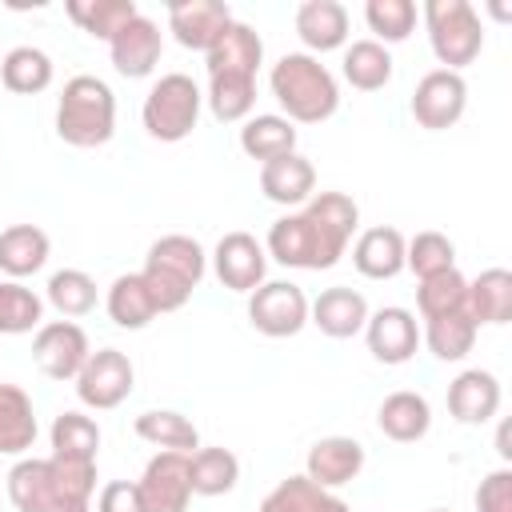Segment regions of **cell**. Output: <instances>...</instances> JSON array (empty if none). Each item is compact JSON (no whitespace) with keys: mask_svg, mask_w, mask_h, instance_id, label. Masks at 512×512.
<instances>
[{"mask_svg":"<svg viewBox=\"0 0 512 512\" xmlns=\"http://www.w3.org/2000/svg\"><path fill=\"white\" fill-rule=\"evenodd\" d=\"M356 224H360V208L352 196L316 192L300 212H288L268 228L264 252L284 268L320 272L344 256Z\"/></svg>","mask_w":512,"mask_h":512,"instance_id":"1","label":"cell"},{"mask_svg":"<svg viewBox=\"0 0 512 512\" xmlns=\"http://www.w3.org/2000/svg\"><path fill=\"white\" fill-rule=\"evenodd\" d=\"M268 84L292 124H320L340 108V84L312 52H284L272 64Z\"/></svg>","mask_w":512,"mask_h":512,"instance_id":"2","label":"cell"},{"mask_svg":"<svg viewBox=\"0 0 512 512\" xmlns=\"http://www.w3.org/2000/svg\"><path fill=\"white\" fill-rule=\"evenodd\" d=\"M204 268H208V256L204 248L192 240V236H160L152 248H148V260L140 268L148 292H152V304L156 312H176L188 304L192 288L204 280Z\"/></svg>","mask_w":512,"mask_h":512,"instance_id":"3","label":"cell"},{"mask_svg":"<svg viewBox=\"0 0 512 512\" xmlns=\"http://www.w3.org/2000/svg\"><path fill=\"white\" fill-rule=\"evenodd\" d=\"M116 132V96L100 76H72L56 104V136L72 148H100Z\"/></svg>","mask_w":512,"mask_h":512,"instance_id":"4","label":"cell"},{"mask_svg":"<svg viewBox=\"0 0 512 512\" xmlns=\"http://www.w3.org/2000/svg\"><path fill=\"white\" fill-rule=\"evenodd\" d=\"M424 28L436 60L448 72L468 68L484 48V24L468 0H428L424 4Z\"/></svg>","mask_w":512,"mask_h":512,"instance_id":"5","label":"cell"},{"mask_svg":"<svg viewBox=\"0 0 512 512\" xmlns=\"http://www.w3.org/2000/svg\"><path fill=\"white\" fill-rule=\"evenodd\" d=\"M200 104H204V96H200L196 80L184 76V72H168V76H160V80L152 84V92L144 96L140 116H144V128H148L152 140L176 144V140H184V136L196 128Z\"/></svg>","mask_w":512,"mask_h":512,"instance_id":"6","label":"cell"},{"mask_svg":"<svg viewBox=\"0 0 512 512\" xmlns=\"http://www.w3.org/2000/svg\"><path fill=\"white\" fill-rule=\"evenodd\" d=\"M248 320L272 340L296 336L308 324V296L292 280H264L256 292H248Z\"/></svg>","mask_w":512,"mask_h":512,"instance_id":"7","label":"cell"},{"mask_svg":"<svg viewBox=\"0 0 512 512\" xmlns=\"http://www.w3.org/2000/svg\"><path fill=\"white\" fill-rule=\"evenodd\" d=\"M132 384H136L132 360L120 348H100L84 360V368L76 376V396H80V404H88L96 412H108V408H120L132 396Z\"/></svg>","mask_w":512,"mask_h":512,"instance_id":"8","label":"cell"},{"mask_svg":"<svg viewBox=\"0 0 512 512\" xmlns=\"http://www.w3.org/2000/svg\"><path fill=\"white\" fill-rule=\"evenodd\" d=\"M92 356V344H88V332L72 320H48L36 328V340H32V360L44 376L52 380H76L84 360Z\"/></svg>","mask_w":512,"mask_h":512,"instance_id":"9","label":"cell"},{"mask_svg":"<svg viewBox=\"0 0 512 512\" xmlns=\"http://www.w3.org/2000/svg\"><path fill=\"white\" fill-rule=\"evenodd\" d=\"M144 512H188L192 504V476L184 452H156L136 480Z\"/></svg>","mask_w":512,"mask_h":512,"instance_id":"10","label":"cell"},{"mask_svg":"<svg viewBox=\"0 0 512 512\" xmlns=\"http://www.w3.org/2000/svg\"><path fill=\"white\" fill-rule=\"evenodd\" d=\"M464 104H468V84L460 72H448V68H432L428 76H420L412 92V116L428 132L452 128L464 116Z\"/></svg>","mask_w":512,"mask_h":512,"instance_id":"11","label":"cell"},{"mask_svg":"<svg viewBox=\"0 0 512 512\" xmlns=\"http://www.w3.org/2000/svg\"><path fill=\"white\" fill-rule=\"evenodd\" d=\"M216 280L232 292H256L268 272V252L252 232H224L212 252Z\"/></svg>","mask_w":512,"mask_h":512,"instance_id":"12","label":"cell"},{"mask_svg":"<svg viewBox=\"0 0 512 512\" xmlns=\"http://www.w3.org/2000/svg\"><path fill=\"white\" fill-rule=\"evenodd\" d=\"M364 340H368V352L380 364H408L416 356V348H420V324H416V316L408 308L388 304V308L368 312Z\"/></svg>","mask_w":512,"mask_h":512,"instance_id":"13","label":"cell"},{"mask_svg":"<svg viewBox=\"0 0 512 512\" xmlns=\"http://www.w3.org/2000/svg\"><path fill=\"white\" fill-rule=\"evenodd\" d=\"M108 52H112V68L128 80H140L148 76L156 64H160V52H164V36H160V24L148 20L144 12H136L112 40H108Z\"/></svg>","mask_w":512,"mask_h":512,"instance_id":"14","label":"cell"},{"mask_svg":"<svg viewBox=\"0 0 512 512\" xmlns=\"http://www.w3.org/2000/svg\"><path fill=\"white\" fill-rule=\"evenodd\" d=\"M232 24V8L220 0H176L168 4V32L192 52H208Z\"/></svg>","mask_w":512,"mask_h":512,"instance_id":"15","label":"cell"},{"mask_svg":"<svg viewBox=\"0 0 512 512\" xmlns=\"http://www.w3.org/2000/svg\"><path fill=\"white\" fill-rule=\"evenodd\" d=\"M360 468H364V444L352 436H324L304 456V476L328 492L352 484L360 476Z\"/></svg>","mask_w":512,"mask_h":512,"instance_id":"16","label":"cell"},{"mask_svg":"<svg viewBox=\"0 0 512 512\" xmlns=\"http://www.w3.org/2000/svg\"><path fill=\"white\" fill-rule=\"evenodd\" d=\"M260 60H264V40L256 36V28H248L240 20H232L220 32V40L204 52L208 76H256Z\"/></svg>","mask_w":512,"mask_h":512,"instance_id":"17","label":"cell"},{"mask_svg":"<svg viewBox=\"0 0 512 512\" xmlns=\"http://www.w3.org/2000/svg\"><path fill=\"white\" fill-rule=\"evenodd\" d=\"M308 320H312L324 336L348 340V336L364 332V324H368V300H364L356 288L336 284V288H324V292L308 304Z\"/></svg>","mask_w":512,"mask_h":512,"instance_id":"18","label":"cell"},{"mask_svg":"<svg viewBox=\"0 0 512 512\" xmlns=\"http://www.w3.org/2000/svg\"><path fill=\"white\" fill-rule=\"evenodd\" d=\"M260 192L272 204H284V208L308 204L316 196V168H312V160L300 156V152H288L280 160L260 164Z\"/></svg>","mask_w":512,"mask_h":512,"instance_id":"19","label":"cell"},{"mask_svg":"<svg viewBox=\"0 0 512 512\" xmlns=\"http://www.w3.org/2000/svg\"><path fill=\"white\" fill-rule=\"evenodd\" d=\"M448 412L460 424H488L500 412V380L484 368H468L448 384Z\"/></svg>","mask_w":512,"mask_h":512,"instance_id":"20","label":"cell"},{"mask_svg":"<svg viewBox=\"0 0 512 512\" xmlns=\"http://www.w3.org/2000/svg\"><path fill=\"white\" fill-rule=\"evenodd\" d=\"M404 232L392 224H376L368 232H360L356 248H352V264L360 276L368 280H392L396 272H404Z\"/></svg>","mask_w":512,"mask_h":512,"instance_id":"21","label":"cell"},{"mask_svg":"<svg viewBox=\"0 0 512 512\" xmlns=\"http://www.w3.org/2000/svg\"><path fill=\"white\" fill-rule=\"evenodd\" d=\"M296 36L312 52L344 48V40H348V8L340 0H304L296 8Z\"/></svg>","mask_w":512,"mask_h":512,"instance_id":"22","label":"cell"},{"mask_svg":"<svg viewBox=\"0 0 512 512\" xmlns=\"http://www.w3.org/2000/svg\"><path fill=\"white\" fill-rule=\"evenodd\" d=\"M48 252H52V240L36 224H12L0 232V272L8 280H24L40 272L48 264Z\"/></svg>","mask_w":512,"mask_h":512,"instance_id":"23","label":"cell"},{"mask_svg":"<svg viewBox=\"0 0 512 512\" xmlns=\"http://www.w3.org/2000/svg\"><path fill=\"white\" fill-rule=\"evenodd\" d=\"M376 424H380V432H384L388 440L412 444V440L428 436V428H432V408H428V400H424L420 392L400 388V392L384 396V404H380V412H376Z\"/></svg>","mask_w":512,"mask_h":512,"instance_id":"24","label":"cell"},{"mask_svg":"<svg viewBox=\"0 0 512 512\" xmlns=\"http://www.w3.org/2000/svg\"><path fill=\"white\" fill-rule=\"evenodd\" d=\"M8 500L16 504V512H48L60 504L56 496V480H52V464L48 460H16L8 472Z\"/></svg>","mask_w":512,"mask_h":512,"instance_id":"25","label":"cell"},{"mask_svg":"<svg viewBox=\"0 0 512 512\" xmlns=\"http://www.w3.org/2000/svg\"><path fill=\"white\" fill-rule=\"evenodd\" d=\"M468 316L476 324L512 320V272L508 268H484L476 280H468Z\"/></svg>","mask_w":512,"mask_h":512,"instance_id":"26","label":"cell"},{"mask_svg":"<svg viewBox=\"0 0 512 512\" xmlns=\"http://www.w3.org/2000/svg\"><path fill=\"white\" fill-rule=\"evenodd\" d=\"M36 444V412L24 388L0 384V452L24 456Z\"/></svg>","mask_w":512,"mask_h":512,"instance_id":"27","label":"cell"},{"mask_svg":"<svg viewBox=\"0 0 512 512\" xmlns=\"http://www.w3.org/2000/svg\"><path fill=\"white\" fill-rule=\"evenodd\" d=\"M260 512H352V508L336 492L312 484L308 476H288L260 500Z\"/></svg>","mask_w":512,"mask_h":512,"instance_id":"28","label":"cell"},{"mask_svg":"<svg viewBox=\"0 0 512 512\" xmlns=\"http://www.w3.org/2000/svg\"><path fill=\"white\" fill-rule=\"evenodd\" d=\"M108 316H112L116 328H128V332H140V328H148L160 316L140 272H128V276L112 280V288H108Z\"/></svg>","mask_w":512,"mask_h":512,"instance_id":"29","label":"cell"},{"mask_svg":"<svg viewBox=\"0 0 512 512\" xmlns=\"http://www.w3.org/2000/svg\"><path fill=\"white\" fill-rule=\"evenodd\" d=\"M136 436L156 444L160 452H184L192 456L200 448V432L196 424L184 416V412H172V408H152V412H140L136 416Z\"/></svg>","mask_w":512,"mask_h":512,"instance_id":"30","label":"cell"},{"mask_svg":"<svg viewBox=\"0 0 512 512\" xmlns=\"http://www.w3.org/2000/svg\"><path fill=\"white\" fill-rule=\"evenodd\" d=\"M240 148H244L252 160H260V164L280 160V156L296 152V128H292V120H284V116H276V112L248 116L244 128H240Z\"/></svg>","mask_w":512,"mask_h":512,"instance_id":"31","label":"cell"},{"mask_svg":"<svg viewBox=\"0 0 512 512\" xmlns=\"http://www.w3.org/2000/svg\"><path fill=\"white\" fill-rule=\"evenodd\" d=\"M188 476H192V496H224L240 480V460L228 448H196L188 456Z\"/></svg>","mask_w":512,"mask_h":512,"instance_id":"32","label":"cell"},{"mask_svg":"<svg viewBox=\"0 0 512 512\" xmlns=\"http://www.w3.org/2000/svg\"><path fill=\"white\" fill-rule=\"evenodd\" d=\"M0 84L16 96H36L52 84V60L48 52L32 48V44H20L12 48L4 60H0Z\"/></svg>","mask_w":512,"mask_h":512,"instance_id":"33","label":"cell"},{"mask_svg":"<svg viewBox=\"0 0 512 512\" xmlns=\"http://www.w3.org/2000/svg\"><path fill=\"white\" fill-rule=\"evenodd\" d=\"M344 80L360 92H380L392 80V56L376 40H352L344 48Z\"/></svg>","mask_w":512,"mask_h":512,"instance_id":"34","label":"cell"},{"mask_svg":"<svg viewBox=\"0 0 512 512\" xmlns=\"http://www.w3.org/2000/svg\"><path fill=\"white\" fill-rule=\"evenodd\" d=\"M480 324L468 312H448V316H432L424 320V344L432 348L436 360H464L476 344Z\"/></svg>","mask_w":512,"mask_h":512,"instance_id":"35","label":"cell"},{"mask_svg":"<svg viewBox=\"0 0 512 512\" xmlns=\"http://www.w3.org/2000/svg\"><path fill=\"white\" fill-rule=\"evenodd\" d=\"M64 8L72 16V24L96 40H112L140 12L132 0H68Z\"/></svg>","mask_w":512,"mask_h":512,"instance_id":"36","label":"cell"},{"mask_svg":"<svg viewBox=\"0 0 512 512\" xmlns=\"http://www.w3.org/2000/svg\"><path fill=\"white\" fill-rule=\"evenodd\" d=\"M416 308H420L424 320L448 316V312H468V280H464L456 268L420 280V288H416Z\"/></svg>","mask_w":512,"mask_h":512,"instance_id":"37","label":"cell"},{"mask_svg":"<svg viewBox=\"0 0 512 512\" xmlns=\"http://www.w3.org/2000/svg\"><path fill=\"white\" fill-rule=\"evenodd\" d=\"M44 324V300L20 280H0V336H20Z\"/></svg>","mask_w":512,"mask_h":512,"instance_id":"38","label":"cell"},{"mask_svg":"<svg viewBox=\"0 0 512 512\" xmlns=\"http://www.w3.org/2000/svg\"><path fill=\"white\" fill-rule=\"evenodd\" d=\"M208 108L216 120L236 124L248 120L252 104H256V76H208Z\"/></svg>","mask_w":512,"mask_h":512,"instance_id":"39","label":"cell"},{"mask_svg":"<svg viewBox=\"0 0 512 512\" xmlns=\"http://www.w3.org/2000/svg\"><path fill=\"white\" fill-rule=\"evenodd\" d=\"M48 304L60 316H88L96 308V280L80 268H60L48 276Z\"/></svg>","mask_w":512,"mask_h":512,"instance_id":"40","label":"cell"},{"mask_svg":"<svg viewBox=\"0 0 512 512\" xmlns=\"http://www.w3.org/2000/svg\"><path fill=\"white\" fill-rule=\"evenodd\" d=\"M52 452L56 456H84L96 460L100 452V428L84 412H60L52 420Z\"/></svg>","mask_w":512,"mask_h":512,"instance_id":"41","label":"cell"},{"mask_svg":"<svg viewBox=\"0 0 512 512\" xmlns=\"http://www.w3.org/2000/svg\"><path fill=\"white\" fill-rule=\"evenodd\" d=\"M364 20L376 32V44H400L416 28V4L412 0H368Z\"/></svg>","mask_w":512,"mask_h":512,"instance_id":"42","label":"cell"},{"mask_svg":"<svg viewBox=\"0 0 512 512\" xmlns=\"http://www.w3.org/2000/svg\"><path fill=\"white\" fill-rule=\"evenodd\" d=\"M404 268H412L420 280H428L436 272L456 268V248H452V240L444 232H416L404 244Z\"/></svg>","mask_w":512,"mask_h":512,"instance_id":"43","label":"cell"},{"mask_svg":"<svg viewBox=\"0 0 512 512\" xmlns=\"http://www.w3.org/2000/svg\"><path fill=\"white\" fill-rule=\"evenodd\" d=\"M476 512H512V468H496L480 480Z\"/></svg>","mask_w":512,"mask_h":512,"instance_id":"44","label":"cell"},{"mask_svg":"<svg viewBox=\"0 0 512 512\" xmlns=\"http://www.w3.org/2000/svg\"><path fill=\"white\" fill-rule=\"evenodd\" d=\"M96 512H144L136 480H108L96 496Z\"/></svg>","mask_w":512,"mask_h":512,"instance_id":"45","label":"cell"},{"mask_svg":"<svg viewBox=\"0 0 512 512\" xmlns=\"http://www.w3.org/2000/svg\"><path fill=\"white\" fill-rule=\"evenodd\" d=\"M48 512H92V500H88V504H56V508H48Z\"/></svg>","mask_w":512,"mask_h":512,"instance_id":"46","label":"cell"},{"mask_svg":"<svg viewBox=\"0 0 512 512\" xmlns=\"http://www.w3.org/2000/svg\"><path fill=\"white\" fill-rule=\"evenodd\" d=\"M496 444H500V456L508 460V456H512V448H508V424L500 428V436H496Z\"/></svg>","mask_w":512,"mask_h":512,"instance_id":"47","label":"cell"},{"mask_svg":"<svg viewBox=\"0 0 512 512\" xmlns=\"http://www.w3.org/2000/svg\"><path fill=\"white\" fill-rule=\"evenodd\" d=\"M432 512H448V508H432Z\"/></svg>","mask_w":512,"mask_h":512,"instance_id":"48","label":"cell"}]
</instances>
